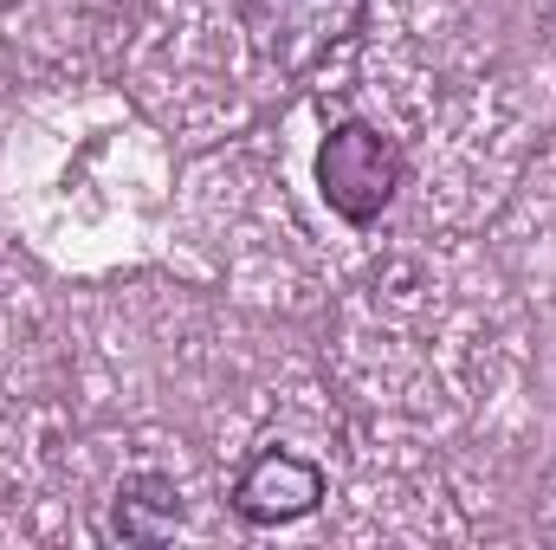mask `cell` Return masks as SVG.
<instances>
[{
    "label": "cell",
    "instance_id": "1",
    "mask_svg": "<svg viewBox=\"0 0 556 550\" xmlns=\"http://www.w3.org/2000/svg\"><path fill=\"white\" fill-rule=\"evenodd\" d=\"M317 182H324V201L343 221L363 227L402 188V149L382 137V130H369V124H343V130H330L324 149H317Z\"/></svg>",
    "mask_w": 556,
    "mask_h": 550
},
{
    "label": "cell",
    "instance_id": "2",
    "mask_svg": "<svg viewBox=\"0 0 556 550\" xmlns=\"http://www.w3.org/2000/svg\"><path fill=\"white\" fill-rule=\"evenodd\" d=\"M317 499H324V466H311V460H298V453H285V447L253 453V460L240 466V479H233V512H240L247 525H291V518H304Z\"/></svg>",
    "mask_w": 556,
    "mask_h": 550
}]
</instances>
